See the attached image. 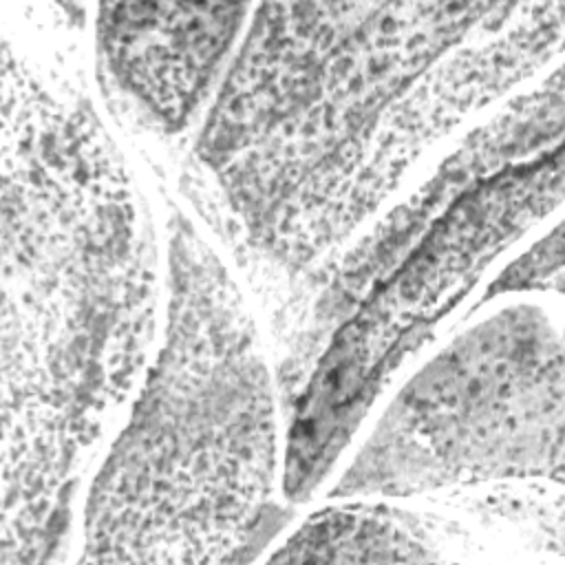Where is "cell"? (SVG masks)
<instances>
[{"instance_id":"7a4b0ae2","label":"cell","mask_w":565,"mask_h":565,"mask_svg":"<svg viewBox=\"0 0 565 565\" xmlns=\"http://www.w3.org/2000/svg\"><path fill=\"white\" fill-rule=\"evenodd\" d=\"M497 7H258L199 139L254 238L307 260L369 214L419 150L439 64Z\"/></svg>"},{"instance_id":"6da1fadb","label":"cell","mask_w":565,"mask_h":565,"mask_svg":"<svg viewBox=\"0 0 565 565\" xmlns=\"http://www.w3.org/2000/svg\"><path fill=\"white\" fill-rule=\"evenodd\" d=\"M4 57L0 565H18L51 556L77 463L137 380L154 249L88 104Z\"/></svg>"},{"instance_id":"5b68a950","label":"cell","mask_w":565,"mask_h":565,"mask_svg":"<svg viewBox=\"0 0 565 565\" xmlns=\"http://www.w3.org/2000/svg\"><path fill=\"white\" fill-rule=\"evenodd\" d=\"M245 4H102L97 42L124 93L163 130H181L207 99Z\"/></svg>"},{"instance_id":"3957f363","label":"cell","mask_w":565,"mask_h":565,"mask_svg":"<svg viewBox=\"0 0 565 565\" xmlns=\"http://www.w3.org/2000/svg\"><path fill=\"white\" fill-rule=\"evenodd\" d=\"M276 408L236 285L179 218L166 333L86 501L95 563L247 561L274 519Z\"/></svg>"},{"instance_id":"277c9868","label":"cell","mask_w":565,"mask_h":565,"mask_svg":"<svg viewBox=\"0 0 565 565\" xmlns=\"http://www.w3.org/2000/svg\"><path fill=\"white\" fill-rule=\"evenodd\" d=\"M563 470V342L536 307L466 331L397 393L344 494H415Z\"/></svg>"},{"instance_id":"8992f818","label":"cell","mask_w":565,"mask_h":565,"mask_svg":"<svg viewBox=\"0 0 565 565\" xmlns=\"http://www.w3.org/2000/svg\"><path fill=\"white\" fill-rule=\"evenodd\" d=\"M282 563H424L433 547L380 508L324 510L302 523L271 556Z\"/></svg>"},{"instance_id":"52a82bcc","label":"cell","mask_w":565,"mask_h":565,"mask_svg":"<svg viewBox=\"0 0 565 565\" xmlns=\"http://www.w3.org/2000/svg\"><path fill=\"white\" fill-rule=\"evenodd\" d=\"M561 227L554 230L552 236L543 238L527 252L521 260H516L503 276L492 285L490 294L510 291V289H532V287H547L552 271H561Z\"/></svg>"}]
</instances>
